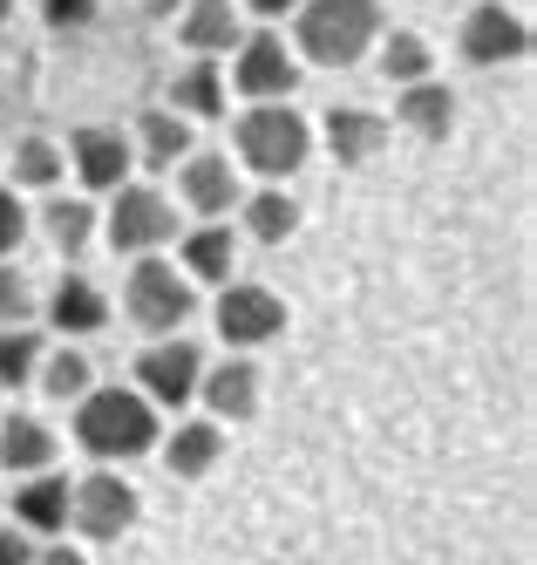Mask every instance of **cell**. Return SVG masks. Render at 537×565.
Here are the masks:
<instances>
[{
	"instance_id": "cell-32",
	"label": "cell",
	"mask_w": 537,
	"mask_h": 565,
	"mask_svg": "<svg viewBox=\"0 0 537 565\" xmlns=\"http://www.w3.org/2000/svg\"><path fill=\"white\" fill-rule=\"evenodd\" d=\"M21 232H28V212H21V198L0 184V259H8L14 246H21Z\"/></svg>"
},
{
	"instance_id": "cell-23",
	"label": "cell",
	"mask_w": 537,
	"mask_h": 565,
	"mask_svg": "<svg viewBox=\"0 0 537 565\" xmlns=\"http://www.w3.org/2000/svg\"><path fill=\"white\" fill-rule=\"evenodd\" d=\"M218 450H225L218 423H178V436L163 443V470H171V477H204L218 463Z\"/></svg>"
},
{
	"instance_id": "cell-25",
	"label": "cell",
	"mask_w": 537,
	"mask_h": 565,
	"mask_svg": "<svg viewBox=\"0 0 537 565\" xmlns=\"http://www.w3.org/2000/svg\"><path fill=\"white\" fill-rule=\"evenodd\" d=\"M8 171H14V184H28V191H55L62 171H68V157H62L49 137H21L14 157H8Z\"/></svg>"
},
{
	"instance_id": "cell-9",
	"label": "cell",
	"mask_w": 537,
	"mask_h": 565,
	"mask_svg": "<svg viewBox=\"0 0 537 565\" xmlns=\"http://www.w3.org/2000/svg\"><path fill=\"white\" fill-rule=\"evenodd\" d=\"M530 55V28L504 8V0H483L463 21V62L470 68H497V62H524Z\"/></svg>"
},
{
	"instance_id": "cell-3",
	"label": "cell",
	"mask_w": 537,
	"mask_h": 565,
	"mask_svg": "<svg viewBox=\"0 0 537 565\" xmlns=\"http://www.w3.org/2000/svg\"><path fill=\"white\" fill-rule=\"evenodd\" d=\"M307 150H313V130H307L300 109L259 103V109L238 116V157H245V171H259V178H293V171L307 164Z\"/></svg>"
},
{
	"instance_id": "cell-5",
	"label": "cell",
	"mask_w": 537,
	"mask_h": 565,
	"mask_svg": "<svg viewBox=\"0 0 537 565\" xmlns=\"http://www.w3.org/2000/svg\"><path fill=\"white\" fill-rule=\"evenodd\" d=\"M116 205H109V246L116 253H157V246H171L178 238V212L163 205V191H150V184H116L109 191Z\"/></svg>"
},
{
	"instance_id": "cell-17",
	"label": "cell",
	"mask_w": 537,
	"mask_h": 565,
	"mask_svg": "<svg viewBox=\"0 0 537 565\" xmlns=\"http://www.w3.org/2000/svg\"><path fill=\"white\" fill-rule=\"evenodd\" d=\"M49 320L62 334H103L109 328V300L96 279H82V273H62V287L49 294Z\"/></svg>"
},
{
	"instance_id": "cell-7",
	"label": "cell",
	"mask_w": 537,
	"mask_h": 565,
	"mask_svg": "<svg viewBox=\"0 0 537 565\" xmlns=\"http://www.w3.org/2000/svg\"><path fill=\"white\" fill-rule=\"evenodd\" d=\"M68 524H75L82 539H116V532H130V524H137V491H130L116 470L82 477V483H68Z\"/></svg>"
},
{
	"instance_id": "cell-28",
	"label": "cell",
	"mask_w": 537,
	"mask_h": 565,
	"mask_svg": "<svg viewBox=\"0 0 537 565\" xmlns=\"http://www.w3.org/2000/svg\"><path fill=\"white\" fill-rule=\"evenodd\" d=\"M436 68V55H429V42H422V34H388V42H382V75H388V83L401 89V83H422V75Z\"/></svg>"
},
{
	"instance_id": "cell-18",
	"label": "cell",
	"mask_w": 537,
	"mask_h": 565,
	"mask_svg": "<svg viewBox=\"0 0 537 565\" xmlns=\"http://www.w3.org/2000/svg\"><path fill=\"white\" fill-rule=\"evenodd\" d=\"M14 524L21 532H41V539H55L62 524H68V477H49V470H34L21 491H14Z\"/></svg>"
},
{
	"instance_id": "cell-26",
	"label": "cell",
	"mask_w": 537,
	"mask_h": 565,
	"mask_svg": "<svg viewBox=\"0 0 537 565\" xmlns=\"http://www.w3.org/2000/svg\"><path fill=\"white\" fill-rule=\"evenodd\" d=\"M300 225V205L286 191H259V198H245V232L259 238V246H286Z\"/></svg>"
},
{
	"instance_id": "cell-36",
	"label": "cell",
	"mask_w": 537,
	"mask_h": 565,
	"mask_svg": "<svg viewBox=\"0 0 537 565\" xmlns=\"http://www.w3.org/2000/svg\"><path fill=\"white\" fill-rule=\"evenodd\" d=\"M178 8H184V0H143V14H150V21H163V14H178Z\"/></svg>"
},
{
	"instance_id": "cell-11",
	"label": "cell",
	"mask_w": 537,
	"mask_h": 565,
	"mask_svg": "<svg viewBox=\"0 0 537 565\" xmlns=\"http://www.w3.org/2000/svg\"><path fill=\"white\" fill-rule=\"evenodd\" d=\"M68 164H75V178L89 184V191H116L122 178H130V143H122V130H109V124H89V130H75V143H68Z\"/></svg>"
},
{
	"instance_id": "cell-16",
	"label": "cell",
	"mask_w": 537,
	"mask_h": 565,
	"mask_svg": "<svg viewBox=\"0 0 537 565\" xmlns=\"http://www.w3.org/2000/svg\"><path fill=\"white\" fill-rule=\"evenodd\" d=\"M178 34H184L191 55H225V49H238L245 42V34H238V0H184Z\"/></svg>"
},
{
	"instance_id": "cell-15",
	"label": "cell",
	"mask_w": 537,
	"mask_h": 565,
	"mask_svg": "<svg viewBox=\"0 0 537 565\" xmlns=\"http://www.w3.org/2000/svg\"><path fill=\"white\" fill-rule=\"evenodd\" d=\"M197 395L212 402V416L245 423V416L259 409V369H253V361H218V369L197 375Z\"/></svg>"
},
{
	"instance_id": "cell-21",
	"label": "cell",
	"mask_w": 537,
	"mask_h": 565,
	"mask_svg": "<svg viewBox=\"0 0 537 565\" xmlns=\"http://www.w3.org/2000/svg\"><path fill=\"white\" fill-rule=\"evenodd\" d=\"M232 259H238L232 225H197V232L184 238V273L197 279V287H225V279H232Z\"/></svg>"
},
{
	"instance_id": "cell-8",
	"label": "cell",
	"mask_w": 537,
	"mask_h": 565,
	"mask_svg": "<svg viewBox=\"0 0 537 565\" xmlns=\"http://www.w3.org/2000/svg\"><path fill=\"white\" fill-rule=\"evenodd\" d=\"M232 83H238V96H253V103H286L300 89V62L286 55L279 34H245L238 62H232Z\"/></svg>"
},
{
	"instance_id": "cell-12",
	"label": "cell",
	"mask_w": 537,
	"mask_h": 565,
	"mask_svg": "<svg viewBox=\"0 0 537 565\" xmlns=\"http://www.w3.org/2000/svg\"><path fill=\"white\" fill-rule=\"evenodd\" d=\"M178 184H184V205L204 212V218H225L238 205V171H232V157H218V150H191L178 164Z\"/></svg>"
},
{
	"instance_id": "cell-2",
	"label": "cell",
	"mask_w": 537,
	"mask_h": 565,
	"mask_svg": "<svg viewBox=\"0 0 537 565\" xmlns=\"http://www.w3.org/2000/svg\"><path fill=\"white\" fill-rule=\"evenodd\" d=\"M382 0H300V55L320 68H347L375 49Z\"/></svg>"
},
{
	"instance_id": "cell-19",
	"label": "cell",
	"mask_w": 537,
	"mask_h": 565,
	"mask_svg": "<svg viewBox=\"0 0 537 565\" xmlns=\"http://www.w3.org/2000/svg\"><path fill=\"white\" fill-rule=\"evenodd\" d=\"M137 143H143V164L150 171H178L191 157V116L178 109H143L137 116Z\"/></svg>"
},
{
	"instance_id": "cell-4",
	"label": "cell",
	"mask_w": 537,
	"mask_h": 565,
	"mask_svg": "<svg viewBox=\"0 0 537 565\" xmlns=\"http://www.w3.org/2000/svg\"><path fill=\"white\" fill-rule=\"evenodd\" d=\"M122 307H130V320H137V328L143 334H178L184 328V320L197 313V287H191V279L178 273V266H163V259H137L130 266V287H122Z\"/></svg>"
},
{
	"instance_id": "cell-33",
	"label": "cell",
	"mask_w": 537,
	"mask_h": 565,
	"mask_svg": "<svg viewBox=\"0 0 537 565\" xmlns=\"http://www.w3.org/2000/svg\"><path fill=\"white\" fill-rule=\"evenodd\" d=\"M0 565H34V545L21 539V524H0Z\"/></svg>"
},
{
	"instance_id": "cell-37",
	"label": "cell",
	"mask_w": 537,
	"mask_h": 565,
	"mask_svg": "<svg viewBox=\"0 0 537 565\" xmlns=\"http://www.w3.org/2000/svg\"><path fill=\"white\" fill-rule=\"evenodd\" d=\"M8 14H14V0H0V21H8Z\"/></svg>"
},
{
	"instance_id": "cell-20",
	"label": "cell",
	"mask_w": 537,
	"mask_h": 565,
	"mask_svg": "<svg viewBox=\"0 0 537 565\" xmlns=\"http://www.w3.org/2000/svg\"><path fill=\"white\" fill-rule=\"evenodd\" d=\"M49 463H55L49 423H34V416L0 423V470H8V477H34V470H49Z\"/></svg>"
},
{
	"instance_id": "cell-1",
	"label": "cell",
	"mask_w": 537,
	"mask_h": 565,
	"mask_svg": "<svg viewBox=\"0 0 537 565\" xmlns=\"http://www.w3.org/2000/svg\"><path fill=\"white\" fill-rule=\"evenodd\" d=\"M75 443L96 463H130L157 450V402H143L137 388H89L75 409Z\"/></svg>"
},
{
	"instance_id": "cell-6",
	"label": "cell",
	"mask_w": 537,
	"mask_h": 565,
	"mask_svg": "<svg viewBox=\"0 0 537 565\" xmlns=\"http://www.w3.org/2000/svg\"><path fill=\"white\" fill-rule=\"evenodd\" d=\"M197 375H204V354L197 341L184 334H163L137 354V382H143V402H163V409H184L197 395Z\"/></svg>"
},
{
	"instance_id": "cell-31",
	"label": "cell",
	"mask_w": 537,
	"mask_h": 565,
	"mask_svg": "<svg viewBox=\"0 0 537 565\" xmlns=\"http://www.w3.org/2000/svg\"><path fill=\"white\" fill-rule=\"evenodd\" d=\"M103 0H41V21L49 28H89Z\"/></svg>"
},
{
	"instance_id": "cell-13",
	"label": "cell",
	"mask_w": 537,
	"mask_h": 565,
	"mask_svg": "<svg viewBox=\"0 0 537 565\" xmlns=\"http://www.w3.org/2000/svg\"><path fill=\"white\" fill-rule=\"evenodd\" d=\"M395 124L416 130L422 143H449V130H457V96H449V83H436V75L401 83L395 89Z\"/></svg>"
},
{
	"instance_id": "cell-14",
	"label": "cell",
	"mask_w": 537,
	"mask_h": 565,
	"mask_svg": "<svg viewBox=\"0 0 537 565\" xmlns=\"http://www.w3.org/2000/svg\"><path fill=\"white\" fill-rule=\"evenodd\" d=\"M382 143H388V124L375 109H326V150H334V164L361 171V164H375Z\"/></svg>"
},
{
	"instance_id": "cell-10",
	"label": "cell",
	"mask_w": 537,
	"mask_h": 565,
	"mask_svg": "<svg viewBox=\"0 0 537 565\" xmlns=\"http://www.w3.org/2000/svg\"><path fill=\"white\" fill-rule=\"evenodd\" d=\"M286 328V300L272 287H225L218 294V334L232 348H259Z\"/></svg>"
},
{
	"instance_id": "cell-24",
	"label": "cell",
	"mask_w": 537,
	"mask_h": 565,
	"mask_svg": "<svg viewBox=\"0 0 537 565\" xmlns=\"http://www.w3.org/2000/svg\"><path fill=\"white\" fill-rule=\"evenodd\" d=\"M41 232H49V246L55 253H82L89 246V232H96V205L89 198H49V205H41Z\"/></svg>"
},
{
	"instance_id": "cell-34",
	"label": "cell",
	"mask_w": 537,
	"mask_h": 565,
	"mask_svg": "<svg viewBox=\"0 0 537 565\" xmlns=\"http://www.w3.org/2000/svg\"><path fill=\"white\" fill-rule=\"evenodd\" d=\"M238 8H253L259 21H279V14H293V8H300V0H238Z\"/></svg>"
},
{
	"instance_id": "cell-30",
	"label": "cell",
	"mask_w": 537,
	"mask_h": 565,
	"mask_svg": "<svg viewBox=\"0 0 537 565\" xmlns=\"http://www.w3.org/2000/svg\"><path fill=\"white\" fill-rule=\"evenodd\" d=\"M28 313H34V287L8 266L0 273V328H28Z\"/></svg>"
},
{
	"instance_id": "cell-27",
	"label": "cell",
	"mask_w": 537,
	"mask_h": 565,
	"mask_svg": "<svg viewBox=\"0 0 537 565\" xmlns=\"http://www.w3.org/2000/svg\"><path fill=\"white\" fill-rule=\"evenodd\" d=\"M41 395H49V402H82V395H89V361H82L75 348H55V354H41Z\"/></svg>"
},
{
	"instance_id": "cell-22",
	"label": "cell",
	"mask_w": 537,
	"mask_h": 565,
	"mask_svg": "<svg viewBox=\"0 0 537 565\" xmlns=\"http://www.w3.org/2000/svg\"><path fill=\"white\" fill-rule=\"evenodd\" d=\"M171 109H178V116H204V124H212V116H225V75H218L212 55H197L178 83H171Z\"/></svg>"
},
{
	"instance_id": "cell-29",
	"label": "cell",
	"mask_w": 537,
	"mask_h": 565,
	"mask_svg": "<svg viewBox=\"0 0 537 565\" xmlns=\"http://www.w3.org/2000/svg\"><path fill=\"white\" fill-rule=\"evenodd\" d=\"M41 334L34 328H0V382L8 388H21V382H34V369H41Z\"/></svg>"
},
{
	"instance_id": "cell-35",
	"label": "cell",
	"mask_w": 537,
	"mask_h": 565,
	"mask_svg": "<svg viewBox=\"0 0 537 565\" xmlns=\"http://www.w3.org/2000/svg\"><path fill=\"white\" fill-rule=\"evenodd\" d=\"M34 565H89V558H82V552H75V545H49V552H41V558H34Z\"/></svg>"
}]
</instances>
